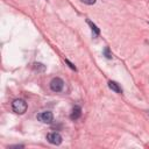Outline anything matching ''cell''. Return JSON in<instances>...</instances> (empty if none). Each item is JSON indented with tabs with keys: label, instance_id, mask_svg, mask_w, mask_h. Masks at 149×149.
Returning <instances> with one entry per match:
<instances>
[{
	"label": "cell",
	"instance_id": "cell-6",
	"mask_svg": "<svg viewBox=\"0 0 149 149\" xmlns=\"http://www.w3.org/2000/svg\"><path fill=\"white\" fill-rule=\"evenodd\" d=\"M108 87L112 90V91H114L115 93H122V88H121V86L116 83V81H108Z\"/></svg>",
	"mask_w": 149,
	"mask_h": 149
},
{
	"label": "cell",
	"instance_id": "cell-10",
	"mask_svg": "<svg viewBox=\"0 0 149 149\" xmlns=\"http://www.w3.org/2000/svg\"><path fill=\"white\" fill-rule=\"evenodd\" d=\"M65 63L69 65V68H70V69H72V70H74V71L77 70V68H76V66H74V65H73V64H72V63H71L69 59H65Z\"/></svg>",
	"mask_w": 149,
	"mask_h": 149
},
{
	"label": "cell",
	"instance_id": "cell-9",
	"mask_svg": "<svg viewBox=\"0 0 149 149\" xmlns=\"http://www.w3.org/2000/svg\"><path fill=\"white\" fill-rule=\"evenodd\" d=\"M104 55L106 56V58H108V59H111L112 58V54H111V51H109V48L108 47H106L105 49H104Z\"/></svg>",
	"mask_w": 149,
	"mask_h": 149
},
{
	"label": "cell",
	"instance_id": "cell-12",
	"mask_svg": "<svg viewBox=\"0 0 149 149\" xmlns=\"http://www.w3.org/2000/svg\"><path fill=\"white\" fill-rule=\"evenodd\" d=\"M12 149V148H23V144H15V146H9L8 149Z\"/></svg>",
	"mask_w": 149,
	"mask_h": 149
},
{
	"label": "cell",
	"instance_id": "cell-4",
	"mask_svg": "<svg viewBox=\"0 0 149 149\" xmlns=\"http://www.w3.org/2000/svg\"><path fill=\"white\" fill-rule=\"evenodd\" d=\"M47 140H48V142H50L51 144H55V146H58L62 143V136L59 133H56V132L49 133L47 135Z\"/></svg>",
	"mask_w": 149,
	"mask_h": 149
},
{
	"label": "cell",
	"instance_id": "cell-2",
	"mask_svg": "<svg viewBox=\"0 0 149 149\" xmlns=\"http://www.w3.org/2000/svg\"><path fill=\"white\" fill-rule=\"evenodd\" d=\"M63 87H64L63 79H61L58 77L51 79V81H50V88H51V91H54V92H61L63 90Z\"/></svg>",
	"mask_w": 149,
	"mask_h": 149
},
{
	"label": "cell",
	"instance_id": "cell-1",
	"mask_svg": "<svg viewBox=\"0 0 149 149\" xmlns=\"http://www.w3.org/2000/svg\"><path fill=\"white\" fill-rule=\"evenodd\" d=\"M12 108L16 114H24L28 106H27V102L23 99H15L12 102Z\"/></svg>",
	"mask_w": 149,
	"mask_h": 149
},
{
	"label": "cell",
	"instance_id": "cell-5",
	"mask_svg": "<svg viewBox=\"0 0 149 149\" xmlns=\"http://www.w3.org/2000/svg\"><path fill=\"white\" fill-rule=\"evenodd\" d=\"M80 115H81V108H80V106H74L72 108V112H71V115H70L71 120H77V119L80 118Z\"/></svg>",
	"mask_w": 149,
	"mask_h": 149
},
{
	"label": "cell",
	"instance_id": "cell-8",
	"mask_svg": "<svg viewBox=\"0 0 149 149\" xmlns=\"http://www.w3.org/2000/svg\"><path fill=\"white\" fill-rule=\"evenodd\" d=\"M34 68H35V70H37V71H44V69H45V66H44L42 63H35V64H34Z\"/></svg>",
	"mask_w": 149,
	"mask_h": 149
},
{
	"label": "cell",
	"instance_id": "cell-7",
	"mask_svg": "<svg viewBox=\"0 0 149 149\" xmlns=\"http://www.w3.org/2000/svg\"><path fill=\"white\" fill-rule=\"evenodd\" d=\"M87 23H88V26L91 27V29H92V31H93V34L95 35V36H98L99 34H100V29L92 22V21H90V20H87Z\"/></svg>",
	"mask_w": 149,
	"mask_h": 149
},
{
	"label": "cell",
	"instance_id": "cell-11",
	"mask_svg": "<svg viewBox=\"0 0 149 149\" xmlns=\"http://www.w3.org/2000/svg\"><path fill=\"white\" fill-rule=\"evenodd\" d=\"M80 1L84 2V3H86V5H94L97 0H80Z\"/></svg>",
	"mask_w": 149,
	"mask_h": 149
},
{
	"label": "cell",
	"instance_id": "cell-3",
	"mask_svg": "<svg viewBox=\"0 0 149 149\" xmlns=\"http://www.w3.org/2000/svg\"><path fill=\"white\" fill-rule=\"evenodd\" d=\"M37 119H38L41 122H43V123H51L52 120H54V114H52L51 112H49V111H47V112H41V113L37 114Z\"/></svg>",
	"mask_w": 149,
	"mask_h": 149
}]
</instances>
